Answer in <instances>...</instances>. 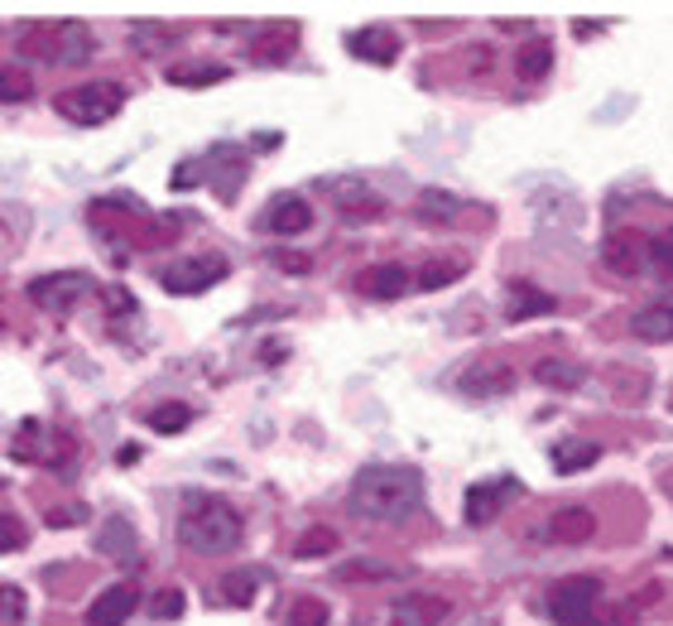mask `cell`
Returning a JSON list of instances; mask_svg holds the SVG:
<instances>
[{"label":"cell","mask_w":673,"mask_h":626,"mask_svg":"<svg viewBox=\"0 0 673 626\" xmlns=\"http://www.w3.org/2000/svg\"><path fill=\"white\" fill-rule=\"evenodd\" d=\"M423 506V473L409 463H371L356 473L346 497V511L371 520V526H400V520L419 516Z\"/></svg>","instance_id":"1"},{"label":"cell","mask_w":673,"mask_h":626,"mask_svg":"<svg viewBox=\"0 0 673 626\" xmlns=\"http://www.w3.org/2000/svg\"><path fill=\"white\" fill-rule=\"evenodd\" d=\"M179 545L193 549V555H231L241 545V511L222 497H188L183 516H179Z\"/></svg>","instance_id":"2"},{"label":"cell","mask_w":673,"mask_h":626,"mask_svg":"<svg viewBox=\"0 0 673 626\" xmlns=\"http://www.w3.org/2000/svg\"><path fill=\"white\" fill-rule=\"evenodd\" d=\"M92 49H97L92 29L78 24V20L39 24V29H29V34L20 39V53H24V58H43V63H53V68L82 63V58H92Z\"/></svg>","instance_id":"3"},{"label":"cell","mask_w":673,"mask_h":626,"mask_svg":"<svg viewBox=\"0 0 673 626\" xmlns=\"http://www.w3.org/2000/svg\"><path fill=\"white\" fill-rule=\"evenodd\" d=\"M125 101V87L115 82H82V87H68V92H58V116L72 126H107L115 111H121Z\"/></svg>","instance_id":"4"},{"label":"cell","mask_w":673,"mask_h":626,"mask_svg":"<svg viewBox=\"0 0 673 626\" xmlns=\"http://www.w3.org/2000/svg\"><path fill=\"white\" fill-rule=\"evenodd\" d=\"M544 603H549V617L559 626H587L596 617V603H602V578H592V574L559 578Z\"/></svg>","instance_id":"5"},{"label":"cell","mask_w":673,"mask_h":626,"mask_svg":"<svg viewBox=\"0 0 673 626\" xmlns=\"http://www.w3.org/2000/svg\"><path fill=\"white\" fill-rule=\"evenodd\" d=\"M227 260L222 256H179L169 260L164 275H159V285L169 289V295H208L212 285L227 280Z\"/></svg>","instance_id":"6"},{"label":"cell","mask_w":673,"mask_h":626,"mask_svg":"<svg viewBox=\"0 0 673 626\" xmlns=\"http://www.w3.org/2000/svg\"><path fill=\"white\" fill-rule=\"evenodd\" d=\"M92 275H82V270H53V275H39L34 285H29V299L39 304L43 314H53V318H63L78 309V299L82 295H92Z\"/></svg>","instance_id":"7"},{"label":"cell","mask_w":673,"mask_h":626,"mask_svg":"<svg viewBox=\"0 0 673 626\" xmlns=\"http://www.w3.org/2000/svg\"><path fill=\"white\" fill-rule=\"evenodd\" d=\"M515 497H520V483H515V477H491V483H476L472 491H466V501H462L466 526H491V520L501 516Z\"/></svg>","instance_id":"8"},{"label":"cell","mask_w":673,"mask_h":626,"mask_svg":"<svg viewBox=\"0 0 673 626\" xmlns=\"http://www.w3.org/2000/svg\"><path fill=\"white\" fill-rule=\"evenodd\" d=\"M346 53L361 58V63H375L385 68L400 58V34H394L390 24H365V29H351L346 34Z\"/></svg>","instance_id":"9"},{"label":"cell","mask_w":673,"mask_h":626,"mask_svg":"<svg viewBox=\"0 0 673 626\" xmlns=\"http://www.w3.org/2000/svg\"><path fill=\"white\" fill-rule=\"evenodd\" d=\"M260 227H265L270 237H299V231H309V227H313V208H309V198H299V193H280L265 212H260Z\"/></svg>","instance_id":"10"},{"label":"cell","mask_w":673,"mask_h":626,"mask_svg":"<svg viewBox=\"0 0 673 626\" xmlns=\"http://www.w3.org/2000/svg\"><path fill=\"white\" fill-rule=\"evenodd\" d=\"M452 617V603L443 593H409L390 607V626H443Z\"/></svg>","instance_id":"11"},{"label":"cell","mask_w":673,"mask_h":626,"mask_svg":"<svg viewBox=\"0 0 673 626\" xmlns=\"http://www.w3.org/2000/svg\"><path fill=\"white\" fill-rule=\"evenodd\" d=\"M650 246L635 237V231H611V237L602 241V266L611 270V275H625V280H635L640 270L650 266Z\"/></svg>","instance_id":"12"},{"label":"cell","mask_w":673,"mask_h":626,"mask_svg":"<svg viewBox=\"0 0 673 626\" xmlns=\"http://www.w3.org/2000/svg\"><path fill=\"white\" fill-rule=\"evenodd\" d=\"M135 603H140L135 584H111L92 607H87V626H125L130 613H135Z\"/></svg>","instance_id":"13"},{"label":"cell","mask_w":673,"mask_h":626,"mask_svg":"<svg viewBox=\"0 0 673 626\" xmlns=\"http://www.w3.org/2000/svg\"><path fill=\"white\" fill-rule=\"evenodd\" d=\"M299 49V24H265L260 34L251 39V58L255 63H265V68H274V63H284L289 53Z\"/></svg>","instance_id":"14"},{"label":"cell","mask_w":673,"mask_h":626,"mask_svg":"<svg viewBox=\"0 0 673 626\" xmlns=\"http://www.w3.org/2000/svg\"><path fill=\"white\" fill-rule=\"evenodd\" d=\"M356 289L365 299H400L409 289V270L394 266V260H385V266H365L356 275Z\"/></svg>","instance_id":"15"},{"label":"cell","mask_w":673,"mask_h":626,"mask_svg":"<svg viewBox=\"0 0 673 626\" xmlns=\"http://www.w3.org/2000/svg\"><path fill=\"white\" fill-rule=\"evenodd\" d=\"M592 535H596V516L587 511V506H563V511L549 520L553 545H587Z\"/></svg>","instance_id":"16"},{"label":"cell","mask_w":673,"mask_h":626,"mask_svg":"<svg viewBox=\"0 0 673 626\" xmlns=\"http://www.w3.org/2000/svg\"><path fill=\"white\" fill-rule=\"evenodd\" d=\"M559 304H553V295H544L539 285H510V299H505V318L510 324H524V318H544L553 314Z\"/></svg>","instance_id":"17"},{"label":"cell","mask_w":673,"mask_h":626,"mask_svg":"<svg viewBox=\"0 0 673 626\" xmlns=\"http://www.w3.org/2000/svg\"><path fill=\"white\" fill-rule=\"evenodd\" d=\"M631 328L640 332L645 342H673V304H645L635 318H631Z\"/></svg>","instance_id":"18"},{"label":"cell","mask_w":673,"mask_h":626,"mask_svg":"<svg viewBox=\"0 0 673 626\" xmlns=\"http://www.w3.org/2000/svg\"><path fill=\"white\" fill-rule=\"evenodd\" d=\"M596 458H602V448H596L592 439H563L559 448H553V468H559L563 477H573V473H587Z\"/></svg>","instance_id":"19"},{"label":"cell","mask_w":673,"mask_h":626,"mask_svg":"<svg viewBox=\"0 0 673 626\" xmlns=\"http://www.w3.org/2000/svg\"><path fill=\"white\" fill-rule=\"evenodd\" d=\"M549 68H553V43L549 39H530L524 49L515 53V72L524 82H539V78H549Z\"/></svg>","instance_id":"20"},{"label":"cell","mask_w":673,"mask_h":626,"mask_svg":"<svg viewBox=\"0 0 673 626\" xmlns=\"http://www.w3.org/2000/svg\"><path fill=\"white\" fill-rule=\"evenodd\" d=\"M510 386H515L510 367H476L472 376H462V390H466V396H505Z\"/></svg>","instance_id":"21"},{"label":"cell","mask_w":673,"mask_h":626,"mask_svg":"<svg viewBox=\"0 0 673 626\" xmlns=\"http://www.w3.org/2000/svg\"><path fill=\"white\" fill-rule=\"evenodd\" d=\"M144 425H150L154 434H183L188 425H193V405H183V400L154 405V410L144 415Z\"/></svg>","instance_id":"22"},{"label":"cell","mask_w":673,"mask_h":626,"mask_svg":"<svg viewBox=\"0 0 673 626\" xmlns=\"http://www.w3.org/2000/svg\"><path fill=\"white\" fill-rule=\"evenodd\" d=\"M534 381H539V386L573 390V386H582V367H577V361H563V357H544V361L534 367Z\"/></svg>","instance_id":"23"},{"label":"cell","mask_w":673,"mask_h":626,"mask_svg":"<svg viewBox=\"0 0 673 626\" xmlns=\"http://www.w3.org/2000/svg\"><path fill=\"white\" fill-rule=\"evenodd\" d=\"M34 97V72L29 68H0V107H14V101Z\"/></svg>","instance_id":"24"},{"label":"cell","mask_w":673,"mask_h":626,"mask_svg":"<svg viewBox=\"0 0 673 626\" xmlns=\"http://www.w3.org/2000/svg\"><path fill=\"white\" fill-rule=\"evenodd\" d=\"M458 212H462V202L452 193H438V188L419 193V217H423V222H452Z\"/></svg>","instance_id":"25"},{"label":"cell","mask_w":673,"mask_h":626,"mask_svg":"<svg viewBox=\"0 0 673 626\" xmlns=\"http://www.w3.org/2000/svg\"><path fill=\"white\" fill-rule=\"evenodd\" d=\"M255 588H260V578L245 574V569H237V574L222 578V598H227L231 607H251V603H255Z\"/></svg>","instance_id":"26"},{"label":"cell","mask_w":673,"mask_h":626,"mask_svg":"<svg viewBox=\"0 0 673 626\" xmlns=\"http://www.w3.org/2000/svg\"><path fill=\"white\" fill-rule=\"evenodd\" d=\"M462 275H466V260H429V266L419 270V285L423 289H443L452 280H462Z\"/></svg>","instance_id":"27"},{"label":"cell","mask_w":673,"mask_h":626,"mask_svg":"<svg viewBox=\"0 0 673 626\" xmlns=\"http://www.w3.org/2000/svg\"><path fill=\"white\" fill-rule=\"evenodd\" d=\"M111 526L115 530H101V555H121V559H130V555H135V535H130V526H125V520H111Z\"/></svg>","instance_id":"28"},{"label":"cell","mask_w":673,"mask_h":626,"mask_svg":"<svg viewBox=\"0 0 673 626\" xmlns=\"http://www.w3.org/2000/svg\"><path fill=\"white\" fill-rule=\"evenodd\" d=\"M227 78V68L217 63V68H169V82L173 87H212V82H222Z\"/></svg>","instance_id":"29"},{"label":"cell","mask_w":673,"mask_h":626,"mask_svg":"<svg viewBox=\"0 0 673 626\" xmlns=\"http://www.w3.org/2000/svg\"><path fill=\"white\" fill-rule=\"evenodd\" d=\"M336 549V530H309V535H299V545H294V555L299 559H318V555H332Z\"/></svg>","instance_id":"30"},{"label":"cell","mask_w":673,"mask_h":626,"mask_svg":"<svg viewBox=\"0 0 673 626\" xmlns=\"http://www.w3.org/2000/svg\"><path fill=\"white\" fill-rule=\"evenodd\" d=\"M289 626H328V603L299 598V603H294V617H289Z\"/></svg>","instance_id":"31"},{"label":"cell","mask_w":673,"mask_h":626,"mask_svg":"<svg viewBox=\"0 0 673 626\" xmlns=\"http://www.w3.org/2000/svg\"><path fill=\"white\" fill-rule=\"evenodd\" d=\"M24 617V593L14 584H0V622H20Z\"/></svg>","instance_id":"32"},{"label":"cell","mask_w":673,"mask_h":626,"mask_svg":"<svg viewBox=\"0 0 673 626\" xmlns=\"http://www.w3.org/2000/svg\"><path fill=\"white\" fill-rule=\"evenodd\" d=\"M24 526L14 516H0V555H10V549H24Z\"/></svg>","instance_id":"33"},{"label":"cell","mask_w":673,"mask_h":626,"mask_svg":"<svg viewBox=\"0 0 673 626\" xmlns=\"http://www.w3.org/2000/svg\"><path fill=\"white\" fill-rule=\"evenodd\" d=\"M154 617H164V622H173V617H183V593H179V588H169V593H159V598H154Z\"/></svg>","instance_id":"34"},{"label":"cell","mask_w":673,"mask_h":626,"mask_svg":"<svg viewBox=\"0 0 673 626\" xmlns=\"http://www.w3.org/2000/svg\"><path fill=\"white\" fill-rule=\"evenodd\" d=\"M650 256H654V266H660V270L669 275V280H673V227L664 231V237H660V241H654V246H650Z\"/></svg>","instance_id":"35"},{"label":"cell","mask_w":673,"mask_h":626,"mask_svg":"<svg viewBox=\"0 0 673 626\" xmlns=\"http://www.w3.org/2000/svg\"><path fill=\"white\" fill-rule=\"evenodd\" d=\"M82 516H87V506H63V511H53V516H49V526H53V530H63V526H72V520H82Z\"/></svg>","instance_id":"36"},{"label":"cell","mask_w":673,"mask_h":626,"mask_svg":"<svg viewBox=\"0 0 673 626\" xmlns=\"http://www.w3.org/2000/svg\"><path fill=\"white\" fill-rule=\"evenodd\" d=\"M280 266H284V270H299V275H303V270H309V260H299L294 251H284V256H280Z\"/></svg>","instance_id":"37"},{"label":"cell","mask_w":673,"mask_h":626,"mask_svg":"<svg viewBox=\"0 0 673 626\" xmlns=\"http://www.w3.org/2000/svg\"><path fill=\"white\" fill-rule=\"evenodd\" d=\"M274 145H280V136H274V130H270V136H255V150H274Z\"/></svg>","instance_id":"38"},{"label":"cell","mask_w":673,"mask_h":626,"mask_svg":"<svg viewBox=\"0 0 673 626\" xmlns=\"http://www.w3.org/2000/svg\"><path fill=\"white\" fill-rule=\"evenodd\" d=\"M587 626H621V622H596V617H592V622H587Z\"/></svg>","instance_id":"39"}]
</instances>
